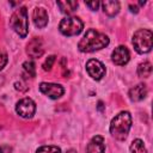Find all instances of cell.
I'll return each instance as SVG.
<instances>
[{"instance_id":"obj_9","label":"cell","mask_w":153,"mask_h":153,"mask_svg":"<svg viewBox=\"0 0 153 153\" xmlns=\"http://www.w3.org/2000/svg\"><path fill=\"white\" fill-rule=\"evenodd\" d=\"M111 59L112 62L117 66H124L128 63L129 59H130V54L129 50L124 47V45H118L117 48H115V50L111 54Z\"/></svg>"},{"instance_id":"obj_16","label":"cell","mask_w":153,"mask_h":153,"mask_svg":"<svg viewBox=\"0 0 153 153\" xmlns=\"http://www.w3.org/2000/svg\"><path fill=\"white\" fill-rule=\"evenodd\" d=\"M152 73V65L148 61H145L137 66V75L141 78H148Z\"/></svg>"},{"instance_id":"obj_10","label":"cell","mask_w":153,"mask_h":153,"mask_svg":"<svg viewBox=\"0 0 153 153\" xmlns=\"http://www.w3.org/2000/svg\"><path fill=\"white\" fill-rule=\"evenodd\" d=\"M26 53L32 59H37V57H41L44 53V48H43V42L41 38L38 37H35L32 38L27 45H26Z\"/></svg>"},{"instance_id":"obj_3","label":"cell","mask_w":153,"mask_h":153,"mask_svg":"<svg viewBox=\"0 0 153 153\" xmlns=\"http://www.w3.org/2000/svg\"><path fill=\"white\" fill-rule=\"evenodd\" d=\"M10 26L20 36L25 37L29 30V20H27V11L26 7H19L16 10L10 18Z\"/></svg>"},{"instance_id":"obj_14","label":"cell","mask_w":153,"mask_h":153,"mask_svg":"<svg viewBox=\"0 0 153 153\" xmlns=\"http://www.w3.org/2000/svg\"><path fill=\"white\" fill-rule=\"evenodd\" d=\"M102 7L104 13H106L109 17H114L120 12V2L118 1H103L102 2Z\"/></svg>"},{"instance_id":"obj_25","label":"cell","mask_w":153,"mask_h":153,"mask_svg":"<svg viewBox=\"0 0 153 153\" xmlns=\"http://www.w3.org/2000/svg\"><path fill=\"white\" fill-rule=\"evenodd\" d=\"M66 153H76V152H75L74 149H68V151H67Z\"/></svg>"},{"instance_id":"obj_26","label":"cell","mask_w":153,"mask_h":153,"mask_svg":"<svg viewBox=\"0 0 153 153\" xmlns=\"http://www.w3.org/2000/svg\"><path fill=\"white\" fill-rule=\"evenodd\" d=\"M0 153H4V148L2 147H0Z\"/></svg>"},{"instance_id":"obj_12","label":"cell","mask_w":153,"mask_h":153,"mask_svg":"<svg viewBox=\"0 0 153 153\" xmlns=\"http://www.w3.org/2000/svg\"><path fill=\"white\" fill-rule=\"evenodd\" d=\"M32 19L36 27H44L48 24V13L43 7H36L32 13Z\"/></svg>"},{"instance_id":"obj_5","label":"cell","mask_w":153,"mask_h":153,"mask_svg":"<svg viewBox=\"0 0 153 153\" xmlns=\"http://www.w3.org/2000/svg\"><path fill=\"white\" fill-rule=\"evenodd\" d=\"M84 29V23L78 17H66L60 22L59 30L65 36L79 35Z\"/></svg>"},{"instance_id":"obj_1","label":"cell","mask_w":153,"mask_h":153,"mask_svg":"<svg viewBox=\"0 0 153 153\" xmlns=\"http://www.w3.org/2000/svg\"><path fill=\"white\" fill-rule=\"evenodd\" d=\"M109 44V37L94 29H88L84 37L79 41L78 48L82 53H92L105 48Z\"/></svg>"},{"instance_id":"obj_15","label":"cell","mask_w":153,"mask_h":153,"mask_svg":"<svg viewBox=\"0 0 153 153\" xmlns=\"http://www.w3.org/2000/svg\"><path fill=\"white\" fill-rule=\"evenodd\" d=\"M56 4L60 7L61 12L65 13V14H72L78 7L76 1H57Z\"/></svg>"},{"instance_id":"obj_22","label":"cell","mask_w":153,"mask_h":153,"mask_svg":"<svg viewBox=\"0 0 153 153\" xmlns=\"http://www.w3.org/2000/svg\"><path fill=\"white\" fill-rule=\"evenodd\" d=\"M14 86H16V90H18V91H20V92H24V91L27 90V86H25V84H24L23 81H17V82L14 84Z\"/></svg>"},{"instance_id":"obj_21","label":"cell","mask_w":153,"mask_h":153,"mask_svg":"<svg viewBox=\"0 0 153 153\" xmlns=\"http://www.w3.org/2000/svg\"><path fill=\"white\" fill-rule=\"evenodd\" d=\"M86 4V6L87 7H90V10H92V11H97L98 10V7H99V5H100V2L99 1H86L85 2Z\"/></svg>"},{"instance_id":"obj_13","label":"cell","mask_w":153,"mask_h":153,"mask_svg":"<svg viewBox=\"0 0 153 153\" xmlns=\"http://www.w3.org/2000/svg\"><path fill=\"white\" fill-rule=\"evenodd\" d=\"M130 100L133 102H140L147 96V87L145 84H137L136 86L131 87L128 93Z\"/></svg>"},{"instance_id":"obj_20","label":"cell","mask_w":153,"mask_h":153,"mask_svg":"<svg viewBox=\"0 0 153 153\" xmlns=\"http://www.w3.org/2000/svg\"><path fill=\"white\" fill-rule=\"evenodd\" d=\"M54 62H55V56H54V55L48 56V57L45 59L44 63H43V69H44V71H50L51 67H53V65H54Z\"/></svg>"},{"instance_id":"obj_4","label":"cell","mask_w":153,"mask_h":153,"mask_svg":"<svg viewBox=\"0 0 153 153\" xmlns=\"http://www.w3.org/2000/svg\"><path fill=\"white\" fill-rule=\"evenodd\" d=\"M133 45L139 54L149 53L153 45V33L148 29H140L133 36Z\"/></svg>"},{"instance_id":"obj_18","label":"cell","mask_w":153,"mask_h":153,"mask_svg":"<svg viewBox=\"0 0 153 153\" xmlns=\"http://www.w3.org/2000/svg\"><path fill=\"white\" fill-rule=\"evenodd\" d=\"M23 69H24V74L27 78H33L36 75V68H35V63L32 61H26L23 63Z\"/></svg>"},{"instance_id":"obj_8","label":"cell","mask_w":153,"mask_h":153,"mask_svg":"<svg viewBox=\"0 0 153 153\" xmlns=\"http://www.w3.org/2000/svg\"><path fill=\"white\" fill-rule=\"evenodd\" d=\"M39 90H41L42 93H44L45 96H48L51 99L60 98L65 92V90H63V87L61 85L51 84V82H42L39 85Z\"/></svg>"},{"instance_id":"obj_23","label":"cell","mask_w":153,"mask_h":153,"mask_svg":"<svg viewBox=\"0 0 153 153\" xmlns=\"http://www.w3.org/2000/svg\"><path fill=\"white\" fill-rule=\"evenodd\" d=\"M6 63H7V55L0 54V71L6 66Z\"/></svg>"},{"instance_id":"obj_2","label":"cell","mask_w":153,"mask_h":153,"mask_svg":"<svg viewBox=\"0 0 153 153\" xmlns=\"http://www.w3.org/2000/svg\"><path fill=\"white\" fill-rule=\"evenodd\" d=\"M131 127V116L128 111H121L116 115L110 123V134L120 141L127 139Z\"/></svg>"},{"instance_id":"obj_17","label":"cell","mask_w":153,"mask_h":153,"mask_svg":"<svg viewBox=\"0 0 153 153\" xmlns=\"http://www.w3.org/2000/svg\"><path fill=\"white\" fill-rule=\"evenodd\" d=\"M129 149H130V153H147V149H146L142 140H140V139H135L131 142Z\"/></svg>"},{"instance_id":"obj_6","label":"cell","mask_w":153,"mask_h":153,"mask_svg":"<svg viewBox=\"0 0 153 153\" xmlns=\"http://www.w3.org/2000/svg\"><path fill=\"white\" fill-rule=\"evenodd\" d=\"M16 111L23 118H31L36 111V104L31 98H23L17 103Z\"/></svg>"},{"instance_id":"obj_11","label":"cell","mask_w":153,"mask_h":153,"mask_svg":"<svg viewBox=\"0 0 153 153\" xmlns=\"http://www.w3.org/2000/svg\"><path fill=\"white\" fill-rule=\"evenodd\" d=\"M104 152H105L104 137L100 135L93 136L86 147V153H104Z\"/></svg>"},{"instance_id":"obj_19","label":"cell","mask_w":153,"mask_h":153,"mask_svg":"<svg viewBox=\"0 0 153 153\" xmlns=\"http://www.w3.org/2000/svg\"><path fill=\"white\" fill-rule=\"evenodd\" d=\"M36 153H61V149L57 146H42Z\"/></svg>"},{"instance_id":"obj_7","label":"cell","mask_w":153,"mask_h":153,"mask_svg":"<svg viewBox=\"0 0 153 153\" xmlns=\"http://www.w3.org/2000/svg\"><path fill=\"white\" fill-rule=\"evenodd\" d=\"M86 71L90 74V76L94 80H100L104 75H105V67L104 65L96 60V59H91L87 61L86 63Z\"/></svg>"},{"instance_id":"obj_24","label":"cell","mask_w":153,"mask_h":153,"mask_svg":"<svg viewBox=\"0 0 153 153\" xmlns=\"http://www.w3.org/2000/svg\"><path fill=\"white\" fill-rule=\"evenodd\" d=\"M129 7L131 8V10H130L131 12H134V13H137V11H139V10H137V7H136V6H133V5H130Z\"/></svg>"}]
</instances>
